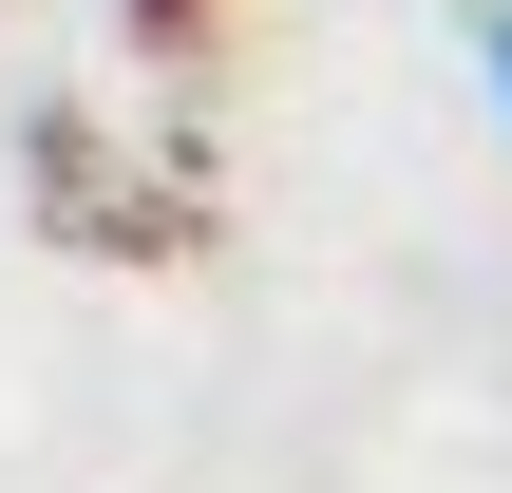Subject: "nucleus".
I'll return each mask as SVG.
<instances>
[{"mask_svg": "<svg viewBox=\"0 0 512 493\" xmlns=\"http://www.w3.org/2000/svg\"><path fill=\"white\" fill-rule=\"evenodd\" d=\"M494 114H512V19H494Z\"/></svg>", "mask_w": 512, "mask_h": 493, "instance_id": "nucleus-1", "label": "nucleus"}, {"mask_svg": "<svg viewBox=\"0 0 512 493\" xmlns=\"http://www.w3.org/2000/svg\"><path fill=\"white\" fill-rule=\"evenodd\" d=\"M133 19H152V38H171V19H190V0H133Z\"/></svg>", "mask_w": 512, "mask_h": 493, "instance_id": "nucleus-2", "label": "nucleus"}]
</instances>
